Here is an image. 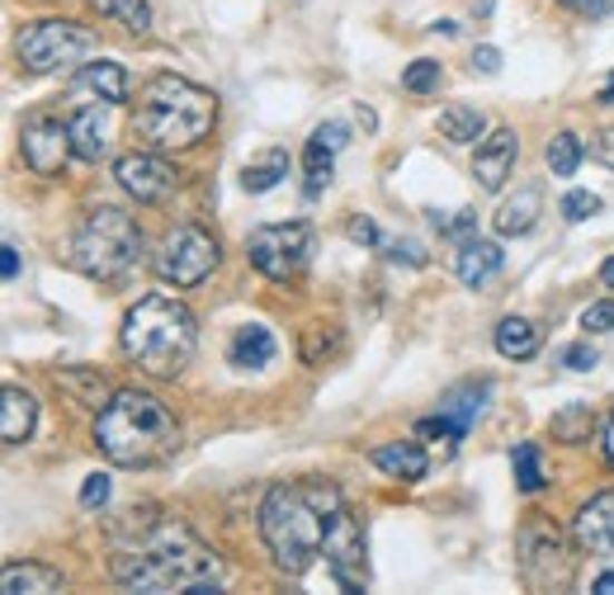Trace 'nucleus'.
Listing matches in <instances>:
<instances>
[{
  "label": "nucleus",
  "instance_id": "19",
  "mask_svg": "<svg viewBox=\"0 0 614 595\" xmlns=\"http://www.w3.org/2000/svg\"><path fill=\"white\" fill-rule=\"evenodd\" d=\"M38 426V402L33 392L6 383L0 388V435H6V445H25Z\"/></svg>",
  "mask_w": 614,
  "mask_h": 595
},
{
  "label": "nucleus",
  "instance_id": "43",
  "mask_svg": "<svg viewBox=\"0 0 614 595\" xmlns=\"http://www.w3.org/2000/svg\"><path fill=\"white\" fill-rule=\"evenodd\" d=\"M472 67H478L483 76H497V71H501V52H497V48H487V43H483L478 52H472Z\"/></svg>",
  "mask_w": 614,
  "mask_h": 595
},
{
  "label": "nucleus",
  "instance_id": "49",
  "mask_svg": "<svg viewBox=\"0 0 614 595\" xmlns=\"http://www.w3.org/2000/svg\"><path fill=\"white\" fill-rule=\"evenodd\" d=\"M601 99H605V105H614V76H610V86L601 90Z\"/></svg>",
  "mask_w": 614,
  "mask_h": 595
},
{
  "label": "nucleus",
  "instance_id": "40",
  "mask_svg": "<svg viewBox=\"0 0 614 595\" xmlns=\"http://www.w3.org/2000/svg\"><path fill=\"white\" fill-rule=\"evenodd\" d=\"M591 156L614 170V128H596V133H591Z\"/></svg>",
  "mask_w": 614,
  "mask_h": 595
},
{
  "label": "nucleus",
  "instance_id": "29",
  "mask_svg": "<svg viewBox=\"0 0 614 595\" xmlns=\"http://www.w3.org/2000/svg\"><path fill=\"white\" fill-rule=\"evenodd\" d=\"M95 14H105L114 19L118 29H128V33H147L152 29V10H147V0H90Z\"/></svg>",
  "mask_w": 614,
  "mask_h": 595
},
{
  "label": "nucleus",
  "instance_id": "38",
  "mask_svg": "<svg viewBox=\"0 0 614 595\" xmlns=\"http://www.w3.org/2000/svg\"><path fill=\"white\" fill-rule=\"evenodd\" d=\"M582 331L601 335V331H614V298H605V303H591L582 312Z\"/></svg>",
  "mask_w": 614,
  "mask_h": 595
},
{
  "label": "nucleus",
  "instance_id": "30",
  "mask_svg": "<svg viewBox=\"0 0 614 595\" xmlns=\"http://www.w3.org/2000/svg\"><path fill=\"white\" fill-rule=\"evenodd\" d=\"M591 430H596V416H591V407H582V402H572L553 416V440L558 445H586Z\"/></svg>",
  "mask_w": 614,
  "mask_h": 595
},
{
  "label": "nucleus",
  "instance_id": "22",
  "mask_svg": "<svg viewBox=\"0 0 614 595\" xmlns=\"http://www.w3.org/2000/svg\"><path fill=\"white\" fill-rule=\"evenodd\" d=\"M487 402H491V379H468V383H459V388H449L445 397H440V411L445 416H454L464 430H472V421L487 411Z\"/></svg>",
  "mask_w": 614,
  "mask_h": 595
},
{
  "label": "nucleus",
  "instance_id": "13",
  "mask_svg": "<svg viewBox=\"0 0 614 595\" xmlns=\"http://www.w3.org/2000/svg\"><path fill=\"white\" fill-rule=\"evenodd\" d=\"M114 181L124 185L137 204H162L175 189V166L162 162V156H147V152H133V156H118L114 162Z\"/></svg>",
  "mask_w": 614,
  "mask_h": 595
},
{
  "label": "nucleus",
  "instance_id": "17",
  "mask_svg": "<svg viewBox=\"0 0 614 595\" xmlns=\"http://www.w3.org/2000/svg\"><path fill=\"white\" fill-rule=\"evenodd\" d=\"M572 534H577V544L586 553H614V487L596 491L577 510V525H572Z\"/></svg>",
  "mask_w": 614,
  "mask_h": 595
},
{
  "label": "nucleus",
  "instance_id": "9",
  "mask_svg": "<svg viewBox=\"0 0 614 595\" xmlns=\"http://www.w3.org/2000/svg\"><path fill=\"white\" fill-rule=\"evenodd\" d=\"M223 265V251H217V242L204 232V227H175L166 242H162V255H156V270H162V280L175 284V289H199L208 274Z\"/></svg>",
  "mask_w": 614,
  "mask_h": 595
},
{
  "label": "nucleus",
  "instance_id": "16",
  "mask_svg": "<svg viewBox=\"0 0 614 595\" xmlns=\"http://www.w3.org/2000/svg\"><path fill=\"white\" fill-rule=\"evenodd\" d=\"M515 156H520V137H515L510 128H497L487 133V143L478 147V156H472V175H478V185L497 194L506 185V175L515 166Z\"/></svg>",
  "mask_w": 614,
  "mask_h": 595
},
{
  "label": "nucleus",
  "instance_id": "2",
  "mask_svg": "<svg viewBox=\"0 0 614 595\" xmlns=\"http://www.w3.org/2000/svg\"><path fill=\"white\" fill-rule=\"evenodd\" d=\"M341 491L331 482H289L274 487L261 506V539L270 558L289 577H303L327 544L331 520L341 515Z\"/></svg>",
  "mask_w": 614,
  "mask_h": 595
},
{
  "label": "nucleus",
  "instance_id": "15",
  "mask_svg": "<svg viewBox=\"0 0 614 595\" xmlns=\"http://www.w3.org/2000/svg\"><path fill=\"white\" fill-rule=\"evenodd\" d=\"M109 99H90L86 109L71 114V147L81 162H105L109 143H114V118H109Z\"/></svg>",
  "mask_w": 614,
  "mask_h": 595
},
{
  "label": "nucleus",
  "instance_id": "45",
  "mask_svg": "<svg viewBox=\"0 0 614 595\" xmlns=\"http://www.w3.org/2000/svg\"><path fill=\"white\" fill-rule=\"evenodd\" d=\"M354 118H360V124H364V133H379V118H373V109H354Z\"/></svg>",
  "mask_w": 614,
  "mask_h": 595
},
{
  "label": "nucleus",
  "instance_id": "26",
  "mask_svg": "<svg viewBox=\"0 0 614 595\" xmlns=\"http://www.w3.org/2000/svg\"><path fill=\"white\" fill-rule=\"evenodd\" d=\"M497 350L506 360H534V350H539V331L525 316H501L497 322Z\"/></svg>",
  "mask_w": 614,
  "mask_h": 595
},
{
  "label": "nucleus",
  "instance_id": "48",
  "mask_svg": "<svg viewBox=\"0 0 614 595\" xmlns=\"http://www.w3.org/2000/svg\"><path fill=\"white\" fill-rule=\"evenodd\" d=\"M601 284H605V289H614V255H610V261L601 265Z\"/></svg>",
  "mask_w": 614,
  "mask_h": 595
},
{
  "label": "nucleus",
  "instance_id": "11",
  "mask_svg": "<svg viewBox=\"0 0 614 595\" xmlns=\"http://www.w3.org/2000/svg\"><path fill=\"white\" fill-rule=\"evenodd\" d=\"M322 553H327V567L335 572V582H341L345 591H364V586H369L364 529H360V520H354V515H350L345 506H341V515H335V520H331Z\"/></svg>",
  "mask_w": 614,
  "mask_h": 595
},
{
  "label": "nucleus",
  "instance_id": "47",
  "mask_svg": "<svg viewBox=\"0 0 614 595\" xmlns=\"http://www.w3.org/2000/svg\"><path fill=\"white\" fill-rule=\"evenodd\" d=\"M591 591H596V595H614V572H605V577H601L596 586H591Z\"/></svg>",
  "mask_w": 614,
  "mask_h": 595
},
{
  "label": "nucleus",
  "instance_id": "18",
  "mask_svg": "<svg viewBox=\"0 0 614 595\" xmlns=\"http://www.w3.org/2000/svg\"><path fill=\"white\" fill-rule=\"evenodd\" d=\"M501 270H506V255H501L497 242H478V236H468V242L459 246V284L487 289Z\"/></svg>",
  "mask_w": 614,
  "mask_h": 595
},
{
  "label": "nucleus",
  "instance_id": "44",
  "mask_svg": "<svg viewBox=\"0 0 614 595\" xmlns=\"http://www.w3.org/2000/svg\"><path fill=\"white\" fill-rule=\"evenodd\" d=\"M0 274H6V280H14V274H19V251L14 246H6V255H0Z\"/></svg>",
  "mask_w": 614,
  "mask_h": 595
},
{
  "label": "nucleus",
  "instance_id": "24",
  "mask_svg": "<svg viewBox=\"0 0 614 595\" xmlns=\"http://www.w3.org/2000/svg\"><path fill=\"white\" fill-rule=\"evenodd\" d=\"M539 213H544L539 189H534V185L515 189V194L506 198V204L497 208V232H501V236H525L534 223H539Z\"/></svg>",
  "mask_w": 614,
  "mask_h": 595
},
{
  "label": "nucleus",
  "instance_id": "42",
  "mask_svg": "<svg viewBox=\"0 0 614 595\" xmlns=\"http://www.w3.org/2000/svg\"><path fill=\"white\" fill-rule=\"evenodd\" d=\"M563 364H567V369H577V373H586V369H596V364H601V354L591 350V345H572Z\"/></svg>",
  "mask_w": 614,
  "mask_h": 595
},
{
  "label": "nucleus",
  "instance_id": "34",
  "mask_svg": "<svg viewBox=\"0 0 614 595\" xmlns=\"http://www.w3.org/2000/svg\"><path fill=\"white\" fill-rule=\"evenodd\" d=\"M430 227H440V236H449V242H464V236L478 227V208H459V213H445V208H426Z\"/></svg>",
  "mask_w": 614,
  "mask_h": 595
},
{
  "label": "nucleus",
  "instance_id": "36",
  "mask_svg": "<svg viewBox=\"0 0 614 595\" xmlns=\"http://www.w3.org/2000/svg\"><path fill=\"white\" fill-rule=\"evenodd\" d=\"M383 255L388 261H398V265H411V270L426 265V246L411 242V236H402V242H383Z\"/></svg>",
  "mask_w": 614,
  "mask_h": 595
},
{
  "label": "nucleus",
  "instance_id": "37",
  "mask_svg": "<svg viewBox=\"0 0 614 595\" xmlns=\"http://www.w3.org/2000/svg\"><path fill=\"white\" fill-rule=\"evenodd\" d=\"M345 236H350V242H360V246H383L379 223H373V217H360V213L345 217Z\"/></svg>",
  "mask_w": 614,
  "mask_h": 595
},
{
  "label": "nucleus",
  "instance_id": "12",
  "mask_svg": "<svg viewBox=\"0 0 614 595\" xmlns=\"http://www.w3.org/2000/svg\"><path fill=\"white\" fill-rule=\"evenodd\" d=\"M19 152H25V166L33 175H62L67 156H76L71 124H62V118H48V114L29 118L25 133H19Z\"/></svg>",
  "mask_w": 614,
  "mask_h": 595
},
{
  "label": "nucleus",
  "instance_id": "35",
  "mask_svg": "<svg viewBox=\"0 0 614 595\" xmlns=\"http://www.w3.org/2000/svg\"><path fill=\"white\" fill-rule=\"evenodd\" d=\"M596 213H601V198L591 189H567L563 194V217H567V223H586V217H596Z\"/></svg>",
  "mask_w": 614,
  "mask_h": 595
},
{
  "label": "nucleus",
  "instance_id": "27",
  "mask_svg": "<svg viewBox=\"0 0 614 595\" xmlns=\"http://www.w3.org/2000/svg\"><path fill=\"white\" fill-rule=\"evenodd\" d=\"M289 175V152H280V147H270L261 162H251L246 170H242V189L246 194H265V189H274Z\"/></svg>",
  "mask_w": 614,
  "mask_h": 595
},
{
  "label": "nucleus",
  "instance_id": "10",
  "mask_svg": "<svg viewBox=\"0 0 614 595\" xmlns=\"http://www.w3.org/2000/svg\"><path fill=\"white\" fill-rule=\"evenodd\" d=\"M312 246L316 236L308 223H270L251 236V265L265 274V280H293L303 274L308 261H312Z\"/></svg>",
  "mask_w": 614,
  "mask_h": 595
},
{
  "label": "nucleus",
  "instance_id": "39",
  "mask_svg": "<svg viewBox=\"0 0 614 595\" xmlns=\"http://www.w3.org/2000/svg\"><path fill=\"white\" fill-rule=\"evenodd\" d=\"M105 501H109V478H105V472H90L86 487H81V506L86 510H100Z\"/></svg>",
  "mask_w": 614,
  "mask_h": 595
},
{
  "label": "nucleus",
  "instance_id": "25",
  "mask_svg": "<svg viewBox=\"0 0 614 595\" xmlns=\"http://www.w3.org/2000/svg\"><path fill=\"white\" fill-rule=\"evenodd\" d=\"M76 90H86L90 99H109V105H124L128 99V71L118 62H90L76 76Z\"/></svg>",
  "mask_w": 614,
  "mask_h": 595
},
{
  "label": "nucleus",
  "instance_id": "32",
  "mask_svg": "<svg viewBox=\"0 0 614 595\" xmlns=\"http://www.w3.org/2000/svg\"><path fill=\"white\" fill-rule=\"evenodd\" d=\"M510 464H515V487H520L525 496H534V491H544V468H539V445H515V453H510Z\"/></svg>",
  "mask_w": 614,
  "mask_h": 595
},
{
  "label": "nucleus",
  "instance_id": "31",
  "mask_svg": "<svg viewBox=\"0 0 614 595\" xmlns=\"http://www.w3.org/2000/svg\"><path fill=\"white\" fill-rule=\"evenodd\" d=\"M544 156H548V170H553V175H577V166H582L577 133H553L548 147H544Z\"/></svg>",
  "mask_w": 614,
  "mask_h": 595
},
{
  "label": "nucleus",
  "instance_id": "41",
  "mask_svg": "<svg viewBox=\"0 0 614 595\" xmlns=\"http://www.w3.org/2000/svg\"><path fill=\"white\" fill-rule=\"evenodd\" d=\"M567 10H577V14H591V19H610L614 14V0H563Z\"/></svg>",
  "mask_w": 614,
  "mask_h": 595
},
{
  "label": "nucleus",
  "instance_id": "21",
  "mask_svg": "<svg viewBox=\"0 0 614 595\" xmlns=\"http://www.w3.org/2000/svg\"><path fill=\"white\" fill-rule=\"evenodd\" d=\"M274 335L270 326H242L232 335V345H227V364L232 369H242V373H261L270 360H274Z\"/></svg>",
  "mask_w": 614,
  "mask_h": 595
},
{
  "label": "nucleus",
  "instance_id": "23",
  "mask_svg": "<svg viewBox=\"0 0 614 595\" xmlns=\"http://www.w3.org/2000/svg\"><path fill=\"white\" fill-rule=\"evenodd\" d=\"M0 591L6 595H52V591H62V577L43 563H6Z\"/></svg>",
  "mask_w": 614,
  "mask_h": 595
},
{
  "label": "nucleus",
  "instance_id": "28",
  "mask_svg": "<svg viewBox=\"0 0 614 595\" xmlns=\"http://www.w3.org/2000/svg\"><path fill=\"white\" fill-rule=\"evenodd\" d=\"M435 128H440V137H449V143H478L487 118L478 109H468V105H449L440 118H435Z\"/></svg>",
  "mask_w": 614,
  "mask_h": 595
},
{
  "label": "nucleus",
  "instance_id": "46",
  "mask_svg": "<svg viewBox=\"0 0 614 595\" xmlns=\"http://www.w3.org/2000/svg\"><path fill=\"white\" fill-rule=\"evenodd\" d=\"M605 459H610V468H614V416L605 421Z\"/></svg>",
  "mask_w": 614,
  "mask_h": 595
},
{
  "label": "nucleus",
  "instance_id": "20",
  "mask_svg": "<svg viewBox=\"0 0 614 595\" xmlns=\"http://www.w3.org/2000/svg\"><path fill=\"white\" fill-rule=\"evenodd\" d=\"M373 468L388 472V478H398V482H421L430 472V453L411 440H392L383 449H373Z\"/></svg>",
  "mask_w": 614,
  "mask_h": 595
},
{
  "label": "nucleus",
  "instance_id": "14",
  "mask_svg": "<svg viewBox=\"0 0 614 595\" xmlns=\"http://www.w3.org/2000/svg\"><path fill=\"white\" fill-rule=\"evenodd\" d=\"M350 143V128L341 124V118H327L322 128H312L308 147H303V170H308V198H316L327 185H331V170H335V156L345 152Z\"/></svg>",
  "mask_w": 614,
  "mask_h": 595
},
{
  "label": "nucleus",
  "instance_id": "8",
  "mask_svg": "<svg viewBox=\"0 0 614 595\" xmlns=\"http://www.w3.org/2000/svg\"><path fill=\"white\" fill-rule=\"evenodd\" d=\"M14 48H19V62L33 76H52V71L86 62L95 48V33L86 25H71V19H38V25L19 29Z\"/></svg>",
  "mask_w": 614,
  "mask_h": 595
},
{
  "label": "nucleus",
  "instance_id": "4",
  "mask_svg": "<svg viewBox=\"0 0 614 595\" xmlns=\"http://www.w3.org/2000/svg\"><path fill=\"white\" fill-rule=\"evenodd\" d=\"M217 124V99L213 90L185 81V76H156L137 90L133 105V128L143 143L162 152H185L194 143H204Z\"/></svg>",
  "mask_w": 614,
  "mask_h": 595
},
{
  "label": "nucleus",
  "instance_id": "6",
  "mask_svg": "<svg viewBox=\"0 0 614 595\" xmlns=\"http://www.w3.org/2000/svg\"><path fill=\"white\" fill-rule=\"evenodd\" d=\"M137 255H143V232L124 208H95L71 236V261L90 280H118Z\"/></svg>",
  "mask_w": 614,
  "mask_h": 595
},
{
  "label": "nucleus",
  "instance_id": "3",
  "mask_svg": "<svg viewBox=\"0 0 614 595\" xmlns=\"http://www.w3.org/2000/svg\"><path fill=\"white\" fill-rule=\"evenodd\" d=\"M95 445L114 468H156L181 449V421L152 392L118 388L105 411H95Z\"/></svg>",
  "mask_w": 614,
  "mask_h": 595
},
{
  "label": "nucleus",
  "instance_id": "1",
  "mask_svg": "<svg viewBox=\"0 0 614 595\" xmlns=\"http://www.w3.org/2000/svg\"><path fill=\"white\" fill-rule=\"evenodd\" d=\"M114 582L143 595H208L227 586V563L194 539L185 525L147 520L137 525V534L118 529Z\"/></svg>",
  "mask_w": 614,
  "mask_h": 595
},
{
  "label": "nucleus",
  "instance_id": "7",
  "mask_svg": "<svg viewBox=\"0 0 614 595\" xmlns=\"http://www.w3.org/2000/svg\"><path fill=\"white\" fill-rule=\"evenodd\" d=\"M515 558H520V572H525L529 591H567L572 586L567 534L539 510H529L520 534H515Z\"/></svg>",
  "mask_w": 614,
  "mask_h": 595
},
{
  "label": "nucleus",
  "instance_id": "33",
  "mask_svg": "<svg viewBox=\"0 0 614 595\" xmlns=\"http://www.w3.org/2000/svg\"><path fill=\"white\" fill-rule=\"evenodd\" d=\"M445 86V67L430 62V57H416V62L402 71V90L407 95H435Z\"/></svg>",
  "mask_w": 614,
  "mask_h": 595
},
{
  "label": "nucleus",
  "instance_id": "5",
  "mask_svg": "<svg viewBox=\"0 0 614 595\" xmlns=\"http://www.w3.org/2000/svg\"><path fill=\"white\" fill-rule=\"evenodd\" d=\"M194 316L185 303L162 293H147L128 316L124 331H118V345L124 354L147 373V379H175L185 373V364L194 360Z\"/></svg>",
  "mask_w": 614,
  "mask_h": 595
}]
</instances>
